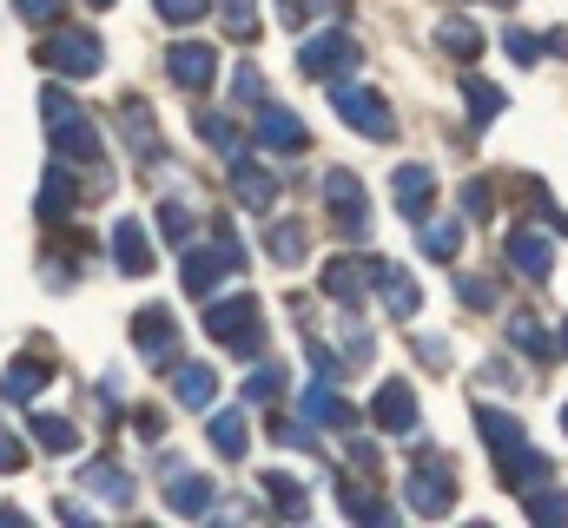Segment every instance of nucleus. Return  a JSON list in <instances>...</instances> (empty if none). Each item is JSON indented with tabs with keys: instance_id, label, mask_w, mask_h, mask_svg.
Here are the masks:
<instances>
[{
	"instance_id": "nucleus-27",
	"label": "nucleus",
	"mask_w": 568,
	"mask_h": 528,
	"mask_svg": "<svg viewBox=\"0 0 568 528\" xmlns=\"http://www.w3.org/2000/svg\"><path fill=\"white\" fill-rule=\"evenodd\" d=\"M337 502H344V516H351V522H390V502H384V496H371L357 476H337Z\"/></svg>"
},
{
	"instance_id": "nucleus-4",
	"label": "nucleus",
	"mask_w": 568,
	"mask_h": 528,
	"mask_svg": "<svg viewBox=\"0 0 568 528\" xmlns=\"http://www.w3.org/2000/svg\"><path fill=\"white\" fill-rule=\"evenodd\" d=\"M364 67V47L344 33V27H324V33H311L304 47H297V73L304 80H324V87H344L351 73Z\"/></svg>"
},
{
	"instance_id": "nucleus-17",
	"label": "nucleus",
	"mask_w": 568,
	"mask_h": 528,
	"mask_svg": "<svg viewBox=\"0 0 568 528\" xmlns=\"http://www.w3.org/2000/svg\"><path fill=\"white\" fill-rule=\"evenodd\" d=\"M159 489H165V509H172V516H205V509L219 502V496H212V476H192V469H172Z\"/></svg>"
},
{
	"instance_id": "nucleus-22",
	"label": "nucleus",
	"mask_w": 568,
	"mask_h": 528,
	"mask_svg": "<svg viewBox=\"0 0 568 528\" xmlns=\"http://www.w3.org/2000/svg\"><path fill=\"white\" fill-rule=\"evenodd\" d=\"M205 436H212V449H219L225 463H245V449H252V429H245V409H212V423H205Z\"/></svg>"
},
{
	"instance_id": "nucleus-19",
	"label": "nucleus",
	"mask_w": 568,
	"mask_h": 528,
	"mask_svg": "<svg viewBox=\"0 0 568 528\" xmlns=\"http://www.w3.org/2000/svg\"><path fill=\"white\" fill-rule=\"evenodd\" d=\"M364 291H371L364 258H324V297H331V304L357 311V304H364Z\"/></svg>"
},
{
	"instance_id": "nucleus-47",
	"label": "nucleus",
	"mask_w": 568,
	"mask_h": 528,
	"mask_svg": "<svg viewBox=\"0 0 568 528\" xmlns=\"http://www.w3.org/2000/svg\"><path fill=\"white\" fill-rule=\"evenodd\" d=\"M463 304H476V311L496 304V284H489V277H463Z\"/></svg>"
},
{
	"instance_id": "nucleus-6",
	"label": "nucleus",
	"mask_w": 568,
	"mask_h": 528,
	"mask_svg": "<svg viewBox=\"0 0 568 528\" xmlns=\"http://www.w3.org/2000/svg\"><path fill=\"white\" fill-rule=\"evenodd\" d=\"M317 199H324V212H331V225H337L344 238H364V232H371V199H364V179H357V172L331 165L324 185H317Z\"/></svg>"
},
{
	"instance_id": "nucleus-35",
	"label": "nucleus",
	"mask_w": 568,
	"mask_h": 528,
	"mask_svg": "<svg viewBox=\"0 0 568 528\" xmlns=\"http://www.w3.org/2000/svg\"><path fill=\"white\" fill-rule=\"evenodd\" d=\"M436 47H449L456 60H476L483 53V27L476 20H436Z\"/></svg>"
},
{
	"instance_id": "nucleus-7",
	"label": "nucleus",
	"mask_w": 568,
	"mask_h": 528,
	"mask_svg": "<svg viewBox=\"0 0 568 528\" xmlns=\"http://www.w3.org/2000/svg\"><path fill=\"white\" fill-rule=\"evenodd\" d=\"M331 106H337L344 126L364 132V139H397V113H390L384 93H371V87H331Z\"/></svg>"
},
{
	"instance_id": "nucleus-50",
	"label": "nucleus",
	"mask_w": 568,
	"mask_h": 528,
	"mask_svg": "<svg viewBox=\"0 0 568 528\" xmlns=\"http://www.w3.org/2000/svg\"><path fill=\"white\" fill-rule=\"evenodd\" d=\"M417 357L424 364H449V337H417Z\"/></svg>"
},
{
	"instance_id": "nucleus-48",
	"label": "nucleus",
	"mask_w": 568,
	"mask_h": 528,
	"mask_svg": "<svg viewBox=\"0 0 568 528\" xmlns=\"http://www.w3.org/2000/svg\"><path fill=\"white\" fill-rule=\"evenodd\" d=\"M20 7V20H33V27H47L53 13H60V0H13Z\"/></svg>"
},
{
	"instance_id": "nucleus-41",
	"label": "nucleus",
	"mask_w": 568,
	"mask_h": 528,
	"mask_svg": "<svg viewBox=\"0 0 568 528\" xmlns=\"http://www.w3.org/2000/svg\"><path fill=\"white\" fill-rule=\"evenodd\" d=\"M159 238L165 245H192V212L185 205H159Z\"/></svg>"
},
{
	"instance_id": "nucleus-23",
	"label": "nucleus",
	"mask_w": 568,
	"mask_h": 528,
	"mask_svg": "<svg viewBox=\"0 0 568 528\" xmlns=\"http://www.w3.org/2000/svg\"><path fill=\"white\" fill-rule=\"evenodd\" d=\"M113 258H120L126 277H145V271H152V245H145L140 219H113Z\"/></svg>"
},
{
	"instance_id": "nucleus-36",
	"label": "nucleus",
	"mask_w": 568,
	"mask_h": 528,
	"mask_svg": "<svg viewBox=\"0 0 568 528\" xmlns=\"http://www.w3.org/2000/svg\"><path fill=\"white\" fill-rule=\"evenodd\" d=\"M199 139H205L212 152H225V165L245 159V139H239V126H232L225 113H199Z\"/></svg>"
},
{
	"instance_id": "nucleus-25",
	"label": "nucleus",
	"mask_w": 568,
	"mask_h": 528,
	"mask_svg": "<svg viewBox=\"0 0 568 528\" xmlns=\"http://www.w3.org/2000/svg\"><path fill=\"white\" fill-rule=\"evenodd\" d=\"M265 252H272V264H304L311 232H304L297 219H272V225H265Z\"/></svg>"
},
{
	"instance_id": "nucleus-45",
	"label": "nucleus",
	"mask_w": 568,
	"mask_h": 528,
	"mask_svg": "<svg viewBox=\"0 0 568 528\" xmlns=\"http://www.w3.org/2000/svg\"><path fill=\"white\" fill-rule=\"evenodd\" d=\"M13 469H27V443L0 423V476H13Z\"/></svg>"
},
{
	"instance_id": "nucleus-14",
	"label": "nucleus",
	"mask_w": 568,
	"mask_h": 528,
	"mask_svg": "<svg viewBox=\"0 0 568 528\" xmlns=\"http://www.w3.org/2000/svg\"><path fill=\"white\" fill-rule=\"evenodd\" d=\"M133 344H140V357H152V364H165V357L179 351V324H172V311H165V304L133 311Z\"/></svg>"
},
{
	"instance_id": "nucleus-42",
	"label": "nucleus",
	"mask_w": 568,
	"mask_h": 528,
	"mask_svg": "<svg viewBox=\"0 0 568 528\" xmlns=\"http://www.w3.org/2000/svg\"><path fill=\"white\" fill-rule=\"evenodd\" d=\"M232 100H239V106H265V80H258V67H252V60L239 67V80H232Z\"/></svg>"
},
{
	"instance_id": "nucleus-16",
	"label": "nucleus",
	"mask_w": 568,
	"mask_h": 528,
	"mask_svg": "<svg viewBox=\"0 0 568 528\" xmlns=\"http://www.w3.org/2000/svg\"><path fill=\"white\" fill-rule=\"evenodd\" d=\"M304 423H324V429H337V436H351V429H357V409H351L344 396L331 390V377H317V384L304 390Z\"/></svg>"
},
{
	"instance_id": "nucleus-13",
	"label": "nucleus",
	"mask_w": 568,
	"mask_h": 528,
	"mask_svg": "<svg viewBox=\"0 0 568 528\" xmlns=\"http://www.w3.org/2000/svg\"><path fill=\"white\" fill-rule=\"evenodd\" d=\"M509 264H516L529 284H549V271H556V238L536 232V225H516V232H509Z\"/></svg>"
},
{
	"instance_id": "nucleus-40",
	"label": "nucleus",
	"mask_w": 568,
	"mask_h": 528,
	"mask_svg": "<svg viewBox=\"0 0 568 528\" xmlns=\"http://www.w3.org/2000/svg\"><path fill=\"white\" fill-rule=\"evenodd\" d=\"M219 20L232 40H258V0H219Z\"/></svg>"
},
{
	"instance_id": "nucleus-24",
	"label": "nucleus",
	"mask_w": 568,
	"mask_h": 528,
	"mask_svg": "<svg viewBox=\"0 0 568 528\" xmlns=\"http://www.w3.org/2000/svg\"><path fill=\"white\" fill-rule=\"evenodd\" d=\"M100 502H113V509H133V476L120 469V463H87V476H80Z\"/></svg>"
},
{
	"instance_id": "nucleus-32",
	"label": "nucleus",
	"mask_w": 568,
	"mask_h": 528,
	"mask_svg": "<svg viewBox=\"0 0 568 528\" xmlns=\"http://www.w3.org/2000/svg\"><path fill=\"white\" fill-rule=\"evenodd\" d=\"M503 47H509V60L536 67V60H549V53L562 47V33H529V27H503Z\"/></svg>"
},
{
	"instance_id": "nucleus-51",
	"label": "nucleus",
	"mask_w": 568,
	"mask_h": 528,
	"mask_svg": "<svg viewBox=\"0 0 568 528\" xmlns=\"http://www.w3.org/2000/svg\"><path fill=\"white\" fill-rule=\"evenodd\" d=\"M556 351H562V357H568V324H562V344H556Z\"/></svg>"
},
{
	"instance_id": "nucleus-52",
	"label": "nucleus",
	"mask_w": 568,
	"mask_h": 528,
	"mask_svg": "<svg viewBox=\"0 0 568 528\" xmlns=\"http://www.w3.org/2000/svg\"><path fill=\"white\" fill-rule=\"evenodd\" d=\"M87 7H100V13H106V7H113V0H87Z\"/></svg>"
},
{
	"instance_id": "nucleus-15",
	"label": "nucleus",
	"mask_w": 568,
	"mask_h": 528,
	"mask_svg": "<svg viewBox=\"0 0 568 528\" xmlns=\"http://www.w3.org/2000/svg\"><path fill=\"white\" fill-rule=\"evenodd\" d=\"M258 145H272V152H304L311 132H304V120H297L291 106L265 100V106H258Z\"/></svg>"
},
{
	"instance_id": "nucleus-21",
	"label": "nucleus",
	"mask_w": 568,
	"mask_h": 528,
	"mask_svg": "<svg viewBox=\"0 0 568 528\" xmlns=\"http://www.w3.org/2000/svg\"><path fill=\"white\" fill-rule=\"evenodd\" d=\"M258 489H265V502L278 509L284 522H304V516H311V496H304V483H297L291 469H265V476H258Z\"/></svg>"
},
{
	"instance_id": "nucleus-31",
	"label": "nucleus",
	"mask_w": 568,
	"mask_h": 528,
	"mask_svg": "<svg viewBox=\"0 0 568 528\" xmlns=\"http://www.w3.org/2000/svg\"><path fill=\"white\" fill-rule=\"evenodd\" d=\"M509 344H516L523 357H536V364L556 357V344H549V331L536 324V311H509Z\"/></svg>"
},
{
	"instance_id": "nucleus-44",
	"label": "nucleus",
	"mask_w": 568,
	"mask_h": 528,
	"mask_svg": "<svg viewBox=\"0 0 568 528\" xmlns=\"http://www.w3.org/2000/svg\"><path fill=\"white\" fill-rule=\"evenodd\" d=\"M272 436H278V443H291V449H317V436L304 429V416H272Z\"/></svg>"
},
{
	"instance_id": "nucleus-26",
	"label": "nucleus",
	"mask_w": 568,
	"mask_h": 528,
	"mask_svg": "<svg viewBox=\"0 0 568 528\" xmlns=\"http://www.w3.org/2000/svg\"><path fill=\"white\" fill-rule=\"evenodd\" d=\"M73 199H80V192H73V179L53 165V172L40 179V199H33V212H40L47 225H60V219H73Z\"/></svg>"
},
{
	"instance_id": "nucleus-37",
	"label": "nucleus",
	"mask_w": 568,
	"mask_h": 528,
	"mask_svg": "<svg viewBox=\"0 0 568 528\" xmlns=\"http://www.w3.org/2000/svg\"><path fill=\"white\" fill-rule=\"evenodd\" d=\"M463 100H469V120H476V126H496V120H503V87L463 80Z\"/></svg>"
},
{
	"instance_id": "nucleus-46",
	"label": "nucleus",
	"mask_w": 568,
	"mask_h": 528,
	"mask_svg": "<svg viewBox=\"0 0 568 528\" xmlns=\"http://www.w3.org/2000/svg\"><path fill=\"white\" fill-rule=\"evenodd\" d=\"M489 205H496V192H489L483 179H469V185H463V212H469V219H489Z\"/></svg>"
},
{
	"instance_id": "nucleus-29",
	"label": "nucleus",
	"mask_w": 568,
	"mask_h": 528,
	"mask_svg": "<svg viewBox=\"0 0 568 528\" xmlns=\"http://www.w3.org/2000/svg\"><path fill=\"white\" fill-rule=\"evenodd\" d=\"M172 396H179L185 409H205V403L219 396V370H212V364H179V377H172Z\"/></svg>"
},
{
	"instance_id": "nucleus-54",
	"label": "nucleus",
	"mask_w": 568,
	"mask_h": 528,
	"mask_svg": "<svg viewBox=\"0 0 568 528\" xmlns=\"http://www.w3.org/2000/svg\"><path fill=\"white\" fill-rule=\"evenodd\" d=\"M331 7H344V0H331Z\"/></svg>"
},
{
	"instance_id": "nucleus-34",
	"label": "nucleus",
	"mask_w": 568,
	"mask_h": 528,
	"mask_svg": "<svg viewBox=\"0 0 568 528\" xmlns=\"http://www.w3.org/2000/svg\"><path fill=\"white\" fill-rule=\"evenodd\" d=\"M33 443H40L47 456H80V429H73L67 416H33Z\"/></svg>"
},
{
	"instance_id": "nucleus-43",
	"label": "nucleus",
	"mask_w": 568,
	"mask_h": 528,
	"mask_svg": "<svg viewBox=\"0 0 568 528\" xmlns=\"http://www.w3.org/2000/svg\"><path fill=\"white\" fill-rule=\"evenodd\" d=\"M205 13H212V0H159V20H172V27H192Z\"/></svg>"
},
{
	"instance_id": "nucleus-53",
	"label": "nucleus",
	"mask_w": 568,
	"mask_h": 528,
	"mask_svg": "<svg viewBox=\"0 0 568 528\" xmlns=\"http://www.w3.org/2000/svg\"><path fill=\"white\" fill-rule=\"evenodd\" d=\"M562 429H568V403H562Z\"/></svg>"
},
{
	"instance_id": "nucleus-28",
	"label": "nucleus",
	"mask_w": 568,
	"mask_h": 528,
	"mask_svg": "<svg viewBox=\"0 0 568 528\" xmlns=\"http://www.w3.org/2000/svg\"><path fill=\"white\" fill-rule=\"evenodd\" d=\"M225 271H232V264L219 258V245H212V252H185V264H179V277H185V291H192V297H212Z\"/></svg>"
},
{
	"instance_id": "nucleus-3",
	"label": "nucleus",
	"mask_w": 568,
	"mask_h": 528,
	"mask_svg": "<svg viewBox=\"0 0 568 528\" xmlns=\"http://www.w3.org/2000/svg\"><path fill=\"white\" fill-rule=\"evenodd\" d=\"M205 331H212V344L219 351H232V357H258L265 351V311H258V297H212L205 304Z\"/></svg>"
},
{
	"instance_id": "nucleus-49",
	"label": "nucleus",
	"mask_w": 568,
	"mask_h": 528,
	"mask_svg": "<svg viewBox=\"0 0 568 528\" xmlns=\"http://www.w3.org/2000/svg\"><path fill=\"white\" fill-rule=\"evenodd\" d=\"M311 7H317V0H278V20H284V27H304V20H311Z\"/></svg>"
},
{
	"instance_id": "nucleus-8",
	"label": "nucleus",
	"mask_w": 568,
	"mask_h": 528,
	"mask_svg": "<svg viewBox=\"0 0 568 528\" xmlns=\"http://www.w3.org/2000/svg\"><path fill=\"white\" fill-rule=\"evenodd\" d=\"M404 496H410L417 516H449V509H456V476H449V463H443V456H417V469L404 476Z\"/></svg>"
},
{
	"instance_id": "nucleus-10",
	"label": "nucleus",
	"mask_w": 568,
	"mask_h": 528,
	"mask_svg": "<svg viewBox=\"0 0 568 528\" xmlns=\"http://www.w3.org/2000/svg\"><path fill=\"white\" fill-rule=\"evenodd\" d=\"M371 423H377L384 436H417V390H410L404 377L377 384V396H371Z\"/></svg>"
},
{
	"instance_id": "nucleus-2",
	"label": "nucleus",
	"mask_w": 568,
	"mask_h": 528,
	"mask_svg": "<svg viewBox=\"0 0 568 528\" xmlns=\"http://www.w3.org/2000/svg\"><path fill=\"white\" fill-rule=\"evenodd\" d=\"M40 120H47V139H53V152H60L67 165H100V159H106V139H100V126L87 120V106H80L73 93L47 87V93H40Z\"/></svg>"
},
{
	"instance_id": "nucleus-38",
	"label": "nucleus",
	"mask_w": 568,
	"mask_h": 528,
	"mask_svg": "<svg viewBox=\"0 0 568 528\" xmlns=\"http://www.w3.org/2000/svg\"><path fill=\"white\" fill-rule=\"evenodd\" d=\"M523 509H529V522H568V496L562 489H523Z\"/></svg>"
},
{
	"instance_id": "nucleus-39",
	"label": "nucleus",
	"mask_w": 568,
	"mask_h": 528,
	"mask_svg": "<svg viewBox=\"0 0 568 528\" xmlns=\"http://www.w3.org/2000/svg\"><path fill=\"white\" fill-rule=\"evenodd\" d=\"M284 384H291V377H284V364L272 357V364H258V370L245 377V403H278Z\"/></svg>"
},
{
	"instance_id": "nucleus-18",
	"label": "nucleus",
	"mask_w": 568,
	"mask_h": 528,
	"mask_svg": "<svg viewBox=\"0 0 568 528\" xmlns=\"http://www.w3.org/2000/svg\"><path fill=\"white\" fill-rule=\"evenodd\" d=\"M390 199H397L404 219H424L429 199H436V172H429V165H397V172H390Z\"/></svg>"
},
{
	"instance_id": "nucleus-30",
	"label": "nucleus",
	"mask_w": 568,
	"mask_h": 528,
	"mask_svg": "<svg viewBox=\"0 0 568 528\" xmlns=\"http://www.w3.org/2000/svg\"><path fill=\"white\" fill-rule=\"evenodd\" d=\"M417 245H424V258L449 264L463 252V225H456V219H417Z\"/></svg>"
},
{
	"instance_id": "nucleus-11",
	"label": "nucleus",
	"mask_w": 568,
	"mask_h": 528,
	"mask_svg": "<svg viewBox=\"0 0 568 528\" xmlns=\"http://www.w3.org/2000/svg\"><path fill=\"white\" fill-rule=\"evenodd\" d=\"M165 73H172V87L205 93V87H212V73H219V53H212L205 40H179V47H165Z\"/></svg>"
},
{
	"instance_id": "nucleus-12",
	"label": "nucleus",
	"mask_w": 568,
	"mask_h": 528,
	"mask_svg": "<svg viewBox=\"0 0 568 528\" xmlns=\"http://www.w3.org/2000/svg\"><path fill=\"white\" fill-rule=\"evenodd\" d=\"M278 192H284V185H278V172H265V165H258L252 152H245V159H232V199H239L245 212H265V219H272Z\"/></svg>"
},
{
	"instance_id": "nucleus-20",
	"label": "nucleus",
	"mask_w": 568,
	"mask_h": 528,
	"mask_svg": "<svg viewBox=\"0 0 568 528\" xmlns=\"http://www.w3.org/2000/svg\"><path fill=\"white\" fill-rule=\"evenodd\" d=\"M47 384H53V364H40V357H13V364L0 370V403H33Z\"/></svg>"
},
{
	"instance_id": "nucleus-9",
	"label": "nucleus",
	"mask_w": 568,
	"mask_h": 528,
	"mask_svg": "<svg viewBox=\"0 0 568 528\" xmlns=\"http://www.w3.org/2000/svg\"><path fill=\"white\" fill-rule=\"evenodd\" d=\"M364 277H371V291L384 297V311H390V317H417L424 291H417V277H410L397 258H384V252H377V258H364Z\"/></svg>"
},
{
	"instance_id": "nucleus-1",
	"label": "nucleus",
	"mask_w": 568,
	"mask_h": 528,
	"mask_svg": "<svg viewBox=\"0 0 568 528\" xmlns=\"http://www.w3.org/2000/svg\"><path fill=\"white\" fill-rule=\"evenodd\" d=\"M476 429H483V443H489V456H496V476H503L509 489H536V483H549V476H556V469H549V456L529 443V429H523L509 409L476 403Z\"/></svg>"
},
{
	"instance_id": "nucleus-5",
	"label": "nucleus",
	"mask_w": 568,
	"mask_h": 528,
	"mask_svg": "<svg viewBox=\"0 0 568 528\" xmlns=\"http://www.w3.org/2000/svg\"><path fill=\"white\" fill-rule=\"evenodd\" d=\"M40 67H53L60 80H93V73L106 67V47H100V33H87V27H60V33L40 40Z\"/></svg>"
},
{
	"instance_id": "nucleus-33",
	"label": "nucleus",
	"mask_w": 568,
	"mask_h": 528,
	"mask_svg": "<svg viewBox=\"0 0 568 528\" xmlns=\"http://www.w3.org/2000/svg\"><path fill=\"white\" fill-rule=\"evenodd\" d=\"M120 126H126L140 159H159V132H152V106L145 100H120Z\"/></svg>"
}]
</instances>
